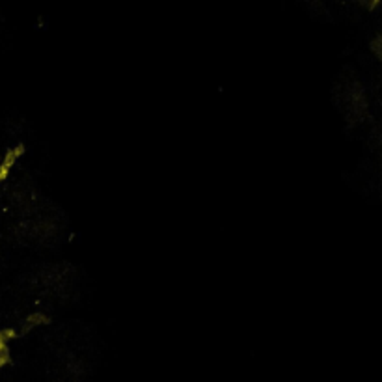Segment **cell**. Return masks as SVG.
I'll return each mask as SVG.
<instances>
[{"label": "cell", "instance_id": "7a4b0ae2", "mask_svg": "<svg viewBox=\"0 0 382 382\" xmlns=\"http://www.w3.org/2000/svg\"><path fill=\"white\" fill-rule=\"evenodd\" d=\"M51 322V317L43 312H34L32 315H28L26 319L23 321V326L19 330V336H24V334H28L32 332L34 328H38V326H43V324H49Z\"/></svg>", "mask_w": 382, "mask_h": 382}, {"label": "cell", "instance_id": "6da1fadb", "mask_svg": "<svg viewBox=\"0 0 382 382\" xmlns=\"http://www.w3.org/2000/svg\"><path fill=\"white\" fill-rule=\"evenodd\" d=\"M24 153H26L24 144H17L15 147H11V149L6 151V155H4V161H2V164H0V183H2V181H6V177L9 176V172H11V168H13V164H15V162L23 157Z\"/></svg>", "mask_w": 382, "mask_h": 382}]
</instances>
